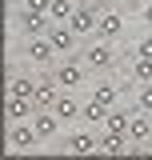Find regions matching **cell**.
I'll use <instances>...</instances> for the list:
<instances>
[{
	"mask_svg": "<svg viewBox=\"0 0 152 160\" xmlns=\"http://www.w3.org/2000/svg\"><path fill=\"white\" fill-rule=\"evenodd\" d=\"M120 32H124V12H120V8H112V12H100V28H96V36H104V40H120Z\"/></svg>",
	"mask_w": 152,
	"mask_h": 160,
	"instance_id": "obj_11",
	"label": "cell"
},
{
	"mask_svg": "<svg viewBox=\"0 0 152 160\" xmlns=\"http://www.w3.org/2000/svg\"><path fill=\"white\" fill-rule=\"evenodd\" d=\"M32 124H36L40 140H56V132H60V124H64V120L56 116V108H36V116H32Z\"/></svg>",
	"mask_w": 152,
	"mask_h": 160,
	"instance_id": "obj_9",
	"label": "cell"
},
{
	"mask_svg": "<svg viewBox=\"0 0 152 160\" xmlns=\"http://www.w3.org/2000/svg\"><path fill=\"white\" fill-rule=\"evenodd\" d=\"M132 80L136 84H152V56H132Z\"/></svg>",
	"mask_w": 152,
	"mask_h": 160,
	"instance_id": "obj_20",
	"label": "cell"
},
{
	"mask_svg": "<svg viewBox=\"0 0 152 160\" xmlns=\"http://www.w3.org/2000/svg\"><path fill=\"white\" fill-rule=\"evenodd\" d=\"M16 24H20V32H24V40H28V36H48L52 16H48V12H36V8H20Z\"/></svg>",
	"mask_w": 152,
	"mask_h": 160,
	"instance_id": "obj_4",
	"label": "cell"
},
{
	"mask_svg": "<svg viewBox=\"0 0 152 160\" xmlns=\"http://www.w3.org/2000/svg\"><path fill=\"white\" fill-rule=\"evenodd\" d=\"M36 88H40V80H28V76H20V72L8 76V96H32L36 100Z\"/></svg>",
	"mask_w": 152,
	"mask_h": 160,
	"instance_id": "obj_15",
	"label": "cell"
},
{
	"mask_svg": "<svg viewBox=\"0 0 152 160\" xmlns=\"http://www.w3.org/2000/svg\"><path fill=\"white\" fill-rule=\"evenodd\" d=\"M88 72H92V68H88V64H84L80 56H64V60L56 64V68H52L56 84H60V88H72V92L88 84Z\"/></svg>",
	"mask_w": 152,
	"mask_h": 160,
	"instance_id": "obj_2",
	"label": "cell"
},
{
	"mask_svg": "<svg viewBox=\"0 0 152 160\" xmlns=\"http://www.w3.org/2000/svg\"><path fill=\"white\" fill-rule=\"evenodd\" d=\"M80 112H84V104L72 96V88H60V96H56V116L64 120V124H72V120H80Z\"/></svg>",
	"mask_w": 152,
	"mask_h": 160,
	"instance_id": "obj_10",
	"label": "cell"
},
{
	"mask_svg": "<svg viewBox=\"0 0 152 160\" xmlns=\"http://www.w3.org/2000/svg\"><path fill=\"white\" fill-rule=\"evenodd\" d=\"M24 56L32 60V64H52L56 48H52L48 36H28V40H24Z\"/></svg>",
	"mask_w": 152,
	"mask_h": 160,
	"instance_id": "obj_8",
	"label": "cell"
},
{
	"mask_svg": "<svg viewBox=\"0 0 152 160\" xmlns=\"http://www.w3.org/2000/svg\"><path fill=\"white\" fill-rule=\"evenodd\" d=\"M76 12V0H52V8H48V16H52V24H68Z\"/></svg>",
	"mask_w": 152,
	"mask_h": 160,
	"instance_id": "obj_19",
	"label": "cell"
},
{
	"mask_svg": "<svg viewBox=\"0 0 152 160\" xmlns=\"http://www.w3.org/2000/svg\"><path fill=\"white\" fill-rule=\"evenodd\" d=\"M116 40H104V36H96V40H88L84 48H80V60L92 68V72H108L116 64V48H112Z\"/></svg>",
	"mask_w": 152,
	"mask_h": 160,
	"instance_id": "obj_1",
	"label": "cell"
},
{
	"mask_svg": "<svg viewBox=\"0 0 152 160\" xmlns=\"http://www.w3.org/2000/svg\"><path fill=\"white\" fill-rule=\"evenodd\" d=\"M60 152H68V156H88V152H100V136H92V132H68V136L60 140Z\"/></svg>",
	"mask_w": 152,
	"mask_h": 160,
	"instance_id": "obj_6",
	"label": "cell"
},
{
	"mask_svg": "<svg viewBox=\"0 0 152 160\" xmlns=\"http://www.w3.org/2000/svg\"><path fill=\"white\" fill-rule=\"evenodd\" d=\"M112 4H120V8H128V4H136V0H112Z\"/></svg>",
	"mask_w": 152,
	"mask_h": 160,
	"instance_id": "obj_25",
	"label": "cell"
},
{
	"mask_svg": "<svg viewBox=\"0 0 152 160\" xmlns=\"http://www.w3.org/2000/svg\"><path fill=\"white\" fill-rule=\"evenodd\" d=\"M128 56H152V28H148V32H144L140 40H136V48L128 52Z\"/></svg>",
	"mask_w": 152,
	"mask_h": 160,
	"instance_id": "obj_22",
	"label": "cell"
},
{
	"mask_svg": "<svg viewBox=\"0 0 152 160\" xmlns=\"http://www.w3.org/2000/svg\"><path fill=\"white\" fill-rule=\"evenodd\" d=\"M24 8H36V12H48L52 0H24Z\"/></svg>",
	"mask_w": 152,
	"mask_h": 160,
	"instance_id": "obj_23",
	"label": "cell"
},
{
	"mask_svg": "<svg viewBox=\"0 0 152 160\" xmlns=\"http://www.w3.org/2000/svg\"><path fill=\"white\" fill-rule=\"evenodd\" d=\"M48 40H52V48H56L60 56H80V52H76V32L72 28H68V24H52V28H48Z\"/></svg>",
	"mask_w": 152,
	"mask_h": 160,
	"instance_id": "obj_7",
	"label": "cell"
},
{
	"mask_svg": "<svg viewBox=\"0 0 152 160\" xmlns=\"http://www.w3.org/2000/svg\"><path fill=\"white\" fill-rule=\"evenodd\" d=\"M148 136H152V112H140V108H136V112H132V124H128V140L144 148Z\"/></svg>",
	"mask_w": 152,
	"mask_h": 160,
	"instance_id": "obj_13",
	"label": "cell"
},
{
	"mask_svg": "<svg viewBox=\"0 0 152 160\" xmlns=\"http://www.w3.org/2000/svg\"><path fill=\"white\" fill-rule=\"evenodd\" d=\"M76 4H92V0H76Z\"/></svg>",
	"mask_w": 152,
	"mask_h": 160,
	"instance_id": "obj_27",
	"label": "cell"
},
{
	"mask_svg": "<svg viewBox=\"0 0 152 160\" xmlns=\"http://www.w3.org/2000/svg\"><path fill=\"white\" fill-rule=\"evenodd\" d=\"M4 112H8V120H32L36 116V100L32 96H8L4 100Z\"/></svg>",
	"mask_w": 152,
	"mask_h": 160,
	"instance_id": "obj_12",
	"label": "cell"
},
{
	"mask_svg": "<svg viewBox=\"0 0 152 160\" xmlns=\"http://www.w3.org/2000/svg\"><path fill=\"white\" fill-rule=\"evenodd\" d=\"M144 152H148V156H152V136H148V140H144Z\"/></svg>",
	"mask_w": 152,
	"mask_h": 160,
	"instance_id": "obj_26",
	"label": "cell"
},
{
	"mask_svg": "<svg viewBox=\"0 0 152 160\" xmlns=\"http://www.w3.org/2000/svg\"><path fill=\"white\" fill-rule=\"evenodd\" d=\"M144 24L152 28V4H144Z\"/></svg>",
	"mask_w": 152,
	"mask_h": 160,
	"instance_id": "obj_24",
	"label": "cell"
},
{
	"mask_svg": "<svg viewBox=\"0 0 152 160\" xmlns=\"http://www.w3.org/2000/svg\"><path fill=\"white\" fill-rule=\"evenodd\" d=\"M128 124H132V112H124V108H108V120H104V128H108V132L128 136Z\"/></svg>",
	"mask_w": 152,
	"mask_h": 160,
	"instance_id": "obj_17",
	"label": "cell"
},
{
	"mask_svg": "<svg viewBox=\"0 0 152 160\" xmlns=\"http://www.w3.org/2000/svg\"><path fill=\"white\" fill-rule=\"evenodd\" d=\"M68 28H72L76 36H96V28H100V12H96L92 4H76Z\"/></svg>",
	"mask_w": 152,
	"mask_h": 160,
	"instance_id": "obj_5",
	"label": "cell"
},
{
	"mask_svg": "<svg viewBox=\"0 0 152 160\" xmlns=\"http://www.w3.org/2000/svg\"><path fill=\"white\" fill-rule=\"evenodd\" d=\"M40 144V132L32 120H12L8 124V148L12 152H28V148H36Z\"/></svg>",
	"mask_w": 152,
	"mask_h": 160,
	"instance_id": "obj_3",
	"label": "cell"
},
{
	"mask_svg": "<svg viewBox=\"0 0 152 160\" xmlns=\"http://www.w3.org/2000/svg\"><path fill=\"white\" fill-rule=\"evenodd\" d=\"M80 120H84V124H104V120H108V104H100V100L88 96V104H84Z\"/></svg>",
	"mask_w": 152,
	"mask_h": 160,
	"instance_id": "obj_18",
	"label": "cell"
},
{
	"mask_svg": "<svg viewBox=\"0 0 152 160\" xmlns=\"http://www.w3.org/2000/svg\"><path fill=\"white\" fill-rule=\"evenodd\" d=\"M136 108L140 112H152V84H140L136 88Z\"/></svg>",
	"mask_w": 152,
	"mask_h": 160,
	"instance_id": "obj_21",
	"label": "cell"
},
{
	"mask_svg": "<svg viewBox=\"0 0 152 160\" xmlns=\"http://www.w3.org/2000/svg\"><path fill=\"white\" fill-rule=\"evenodd\" d=\"M56 96H60V84H56V76L40 80V88H36V108H56Z\"/></svg>",
	"mask_w": 152,
	"mask_h": 160,
	"instance_id": "obj_16",
	"label": "cell"
},
{
	"mask_svg": "<svg viewBox=\"0 0 152 160\" xmlns=\"http://www.w3.org/2000/svg\"><path fill=\"white\" fill-rule=\"evenodd\" d=\"M88 96L100 100V104H108V108H116V104H120V84H112V80H96L92 88H88Z\"/></svg>",
	"mask_w": 152,
	"mask_h": 160,
	"instance_id": "obj_14",
	"label": "cell"
}]
</instances>
